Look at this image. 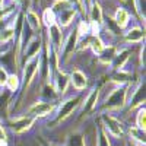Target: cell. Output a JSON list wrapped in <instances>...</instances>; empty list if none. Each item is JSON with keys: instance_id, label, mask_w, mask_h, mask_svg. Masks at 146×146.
I'll list each match as a JSON object with an SVG mask.
<instances>
[{"instance_id": "cell-33", "label": "cell", "mask_w": 146, "mask_h": 146, "mask_svg": "<svg viewBox=\"0 0 146 146\" xmlns=\"http://www.w3.org/2000/svg\"><path fill=\"white\" fill-rule=\"evenodd\" d=\"M41 3H42V0H31V7L35 9L36 6H40Z\"/></svg>"}, {"instance_id": "cell-20", "label": "cell", "mask_w": 146, "mask_h": 146, "mask_svg": "<svg viewBox=\"0 0 146 146\" xmlns=\"http://www.w3.org/2000/svg\"><path fill=\"white\" fill-rule=\"evenodd\" d=\"M113 21L115 22V25L124 31L129 25H130V21H131V15L130 12L123 7V6H118L115 7V12H114V16H113Z\"/></svg>"}, {"instance_id": "cell-34", "label": "cell", "mask_w": 146, "mask_h": 146, "mask_svg": "<svg viewBox=\"0 0 146 146\" xmlns=\"http://www.w3.org/2000/svg\"><path fill=\"white\" fill-rule=\"evenodd\" d=\"M10 2H7V0H0V10H2V9H5L7 5H9Z\"/></svg>"}, {"instance_id": "cell-10", "label": "cell", "mask_w": 146, "mask_h": 146, "mask_svg": "<svg viewBox=\"0 0 146 146\" xmlns=\"http://www.w3.org/2000/svg\"><path fill=\"white\" fill-rule=\"evenodd\" d=\"M145 105V80H137L136 83L130 85V91L127 96V104H126V111L131 113L136 111L137 108Z\"/></svg>"}, {"instance_id": "cell-29", "label": "cell", "mask_w": 146, "mask_h": 146, "mask_svg": "<svg viewBox=\"0 0 146 146\" xmlns=\"http://www.w3.org/2000/svg\"><path fill=\"white\" fill-rule=\"evenodd\" d=\"M72 6L78 10V13H80L83 18H86V6H85L83 0H69Z\"/></svg>"}, {"instance_id": "cell-12", "label": "cell", "mask_w": 146, "mask_h": 146, "mask_svg": "<svg viewBox=\"0 0 146 146\" xmlns=\"http://www.w3.org/2000/svg\"><path fill=\"white\" fill-rule=\"evenodd\" d=\"M136 45H121L118 47V50L115 53V57L113 60V63L110 64L111 72H120V70H126V66L129 64L130 58L133 56Z\"/></svg>"}, {"instance_id": "cell-22", "label": "cell", "mask_w": 146, "mask_h": 146, "mask_svg": "<svg viewBox=\"0 0 146 146\" xmlns=\"http://www.w3.org/2000/svg\"><path fill=\"white\" fill-rule=\"evenodd\" d=\"M88 137L82 130H73L64 140V146H88Z\"/></svg>"}, {"instance_id": "cell-25", "label": "cell", "mask_w": 146, "mask_h": 146, "mask_svg": "<svg viewBox=\"0 0 146 146\" xmlns=\"http://www.w3.org/2000/svg\"><path fill=\"white\" fill-rule=\"evenodd\" d=\"M95 136H96V142L95 146H113V140L107 135V131L98 124L95 127Z\"/></svg>"}, {"instance_id": "cell-3", "label": "cell", "mask_w": 146, "mask_h": 146, "mask_svg": "<svg viewBox=\"0 0 146 146\" xmlns=\"http://www.w3.org/2000/svg\"><path fill=\"white\" fill-rule=\"evenodd\" d=\"M50 7L56 15L57 25L62 29L70 28L75 18L78 16V10L72 6V3L69 0H53Z\"/></svg>"}, {"instance_id": "cell-19", "label": "cell", "mask_w": 146, "mask_h": 146, "mask_svg": "<svg viewBox=\"0 0 146 146\" xmlns=\"http://www.w3.org/2000/svg\"><path fill=\"white\" fill-rule=\"evenodd\" d=\"M40 98L41 101H48V102H58L60 100H62V96L58 95V92L54 89L53 83L51 82H45L41 85L40 88Z\"/></svg>"}, {"instance_id": "cell-38", "label": "cell", "mask_w": 146, "mask_h": 146, "mask_svg": "<svg viewBox=\"0 0 146 146\" xmlns=\"http://www.w3.org/2000/svg\"><path fill=\"white\" fill-rule=\"evenodd\" d=\"M120 2H127V0H120Z\"/></svg>"}, {"instance_id": "cell-9", "label": "cell", "mask_w": 146, "mask_h": 146, "mask_svg": "<svg viewBox=\"0 0 146 146\" xmlns=\"http://www.w3.org/2000/svg\"><path fill=\"white\" fill-rule=\"evenodd\" d=\"M42 45H44V34H36L32 38L22 47L21 50V57H19V69L22 64H25L29 60L40 57L42 51Z\"/></svg>"}, {"instance_id": "cell-6", "label": "cell", "mask_w": 146, "mask_h": 146, "mask_svg": "<svg viewBox=\"0 0 146 146\" xmlns=\"http://www.w3.org/2000/svg\"><path fill=\"white\" fill-rule=\"evenodd\" d=\"M101 95H102V86H94L88 91V94L83 95L80 108L78 111L80 120H88L92 114H95L96 108L100 105Z\"/></svg>"}, {"instance_id": "cell-8", "label": "cell", "mask_w": 146, "mask_h": 146, "mask_svg": "<svg viewBox=\"0 0 146 146\" xmlns=\"http://www.w3.org/2000/svg\"><path fill=\"white\" fill-rule=\"evenodd\" d=\"M36 123V118H34L32 115L23 113L19 115H12L7 118L6 121V130H9L12 135H23V133L29 131Z\"/></svg>"}, {"instance_id": "cell-35", "label": "cell", "mask_w": 146, "mask_h": 146, "mask_svg": "<svg viewBox=\"0 0 146 146\" xmlns=\"http://www.w3.org/2000/svg\"><path fill=\"white\" fill-rule=\"evenodd\" d=\"M0 146H9V140L2 139V140H0Z\"/></svg>"}, {"instance_id": "cell-1", "label": "cell", "mask_w": 146, "mask_h": 146, "mask_svg": "<svg viewBox=\"0 0 146 146\" xmlns=\"http://www.w3.org/2000/svg\"><path fill=\"white\" fill-rule=\"evenodd\" d=\"M83 95H85V92H75L72 95L63 96V98L58 101L54 114L50 117V120H48L47 127L48 129L58 127V126H62L63 123H66L69 118H72L79 111L82 100H83Z\"/></svg>"}, {"instance_id": "cell-24", "label": "cell", "mask_w": 146, "mask_h": 146, "mask_svg": "<svg viewBox=\"0 0 146 146\" xmlns=\"http://www.w3.org/2000/svg\"><path fill=\"white\" fill-rule=\"evenodd\" d=\"M5 89H6L9 94H12V95L19 94V91H21V76L18 75V72L9 73V78H7V82H6Z\"/></svg>"}, {"instance_id": "cell-36", "label": "cell", "mask_w": 146, "mask_h": 146, "mask_svg": "<svg viewBox=\"0 0 146 146\" xmlns=\"http://www.w3.org/2000/svg\"><path fill=\"white\" fill-rule=\"evenodd\" d=\"M91 2H92V0H83V3H85V6H86V7H88V5H89Z\"/></svg>"}, {"instance_id": "cell-7", "label": "cell", "mask_w": 146, "mask_h": 146, "mask_svg": "<svg viewBox=\"0 0 146 146\" xmlns=\"http://www.w3.org/2000/svg\"><path fill=\"white\" fill-rule=\"evenodd\" d=\"M78 44H79V34L76 29V25L70 28V31L67 32V35L64 36V42L62 47V51H60V67L69 64L73 57H75L76 51H78Z\"/></svg>"}, {"instance_id": "cell-2", "label": "cell", "mask_w": 146, "mask_h": 146, "mask_svg": "<svg viewBox=\"0 0 146 146\" xmlns=\"http://www.w3.org/2000/svg\"><path fill=\"white\" fill-rule=\"evenodd\" d=\"M131 85V83H130ZM130 85H117L107 95H101L100 105L96 108V113H120L126 108L127 104V96L130 91Z\"/></svg>"}, {"instance_id": "cell-32", "label": "cell", "mask_w": 146, "mask_h": 146, "mask_svg": "<svg viewBox=\"0 0 146 146\" xmlns=\"http://www.w3.org/2000/svg\"><path fill=\"white\" fill-rule=\"evenodd\" d=\"M7 2H10L12 5H15V6H18L19 9H22V6L25 5L27 0H7Z\"/></svg>"}, {"instance_id": "cell-11", "label": "cell", "mask_w": 146, "mask_h": 146, "mask_svg": "<svg viewBox=\"0 0 146 146\" xmlns=\"http://www.w3.org/2000/svg\"><path fill=\"white\" fill-rule=\"evenodd\" d=\"M57 104L58 102H48V101L36 100L27 108V114L32 115L36 120L38 118H50L56 111Z\"/></svg>"}, {"instance_id": "cell-18", "label": "cell", "mask_w": 146, "mask_h": 146, "mask_svg": "<svg viewBox=\"0 0 146 146\" xmlns=\"http://www.w3.org/2000/svg\"><path fill=\"white\" fill-rule=\"evenodd\" d=\"M23 21H25V25L35 34H42V22H41V16L35 9L29 7L23 10Z\"/></svg>"}, {"instance_id": "cell-5", "label": "cell", "mask_w": 146, "mask_h": 146, "mask_svg": "<svg viewBox=\"0 0 146 146\" xmlns=\"http://www.w3.org/2000/svg\"><path fill=\"white\" fill-rule=\"evenodd\" d=\"M40 73V57H35L21 66V98L27 95Z\"/></svg>"}, {"instance_id": "cell-26", "label": "cell", "mask_w": 146, "mask_h": 146, "mask_svg": "<svg viewBox=\"0 0 146 146\" xmlns=\"http://www.w3.org/2000/svg\"><path fill=\"white\" fill-rule=\"evenodd\" d=\"M40 16H41L42 27H45V28H48V27L54 25V23H57V22H56V15H54V12L51 10L50 6L45 7V9L42 10V15H40Z\"/></svg>"}, {"instance_id": "cell-14", "label": "cell", "mask_w": 146, "mask_h": 146, "mask_svg": "<svg viewBox=\"0 0 146 146\" xmlns=\"http://www.w3.org/2000/svg\"><path fill=\"white\" fill-rule=\"evenodd\" d=\"M120 40L123 45H140L145 41V29L140 25H133L131 28H126Z\"/></svg>"}, {"instance_id": "cell-13", "label": "cell", "mask_w": 146, "mask_h": 146, "mask_svg": "<svg viewBox=\"0 0 146 146\" xmlns=\"http://www.w3.org/2000/svg\"><path fill=\"white\" fill-rule=\"evenodd\" d=\"M45 38H47L48 44H50L51 50L60 56V51H62V47H63V42H64L63 29L60 28L57 23H54V25L45 28Z\"/></svg>"}, {"instance_id": "cell-16", "label": "cell", "mask_w": 146, "mask_h": 146, "mask_svg": "<svg viewBox=\"0 0 146 146\" xmlns=\"http://www.w3.org/2000/svg\"><path fill=\"white\" fill-rule=\"evenodd\" d=\"M70 86L75 89V92H85L89 86V78L82 69H73L69 73Z\"/></svg>"}, {"instance_id": "cell-27", "label": "cell", "mask_w": 146, "mask_h": 146, "mask_svg": "<svg viewBox=\"0 0 146 146\" xmlns=\"http://www.w3.org/2000/svg\"><path fill=\"white\" fill-rule=\"evenodd\" d=\"M135 126L140 130H146V108L145 105L136 110V114H135Z\"/></svg>"}, {"instance_id": "cell-4", "label": "cell", "mask_w": 146, "mask_h": 146, "mask_svg": "<svg viewBox=\"0 0 146 146\" xmlns=\"http://www.w3.org/2000/svg\"><path fill=\"white\" fill-rule=\"evenodd\" d=\"M100 126L107 131L111 139H124L126 137V126L123 120L118 118L113 113H101L100 114Z\"/></svg>"}, {"instance_id": "cell-21", "label": "cell", "mask_w": 146, "mask_h": 146, "mask_svg": "<svg viewBox=\"0 0 146 146\" xmlns=\"http://www.w3.org/2000/svg\"><path fill=\"white\" fill-rule=\"evenodd\" d=\"M118 50V45L117 44H108L104 47V50L96 56V62L100 64H104V66H110L113 63V60L115 57V53Z\"/></svg>"}, {"instance_id": "cell-15", "label": "cell", "mask_w": 146, "mask_h": 146, "mask_svg": "<svg viewBox=\"0 0 146 146\" xmlns=\"http://www.w3.org/2000/svg\"><path fill=\"white\" fill-rule=\"evenodd\" d=\"M51 83L54 89L58 92V95L66 96L69 88H70V79H69V73L64 69H57L53 75H51Z\"/></svg>"}, {"instance_id": "cell-37", "label": "cell", "mask_w": 146, "mask_h": 146, "mask_svg": "<svg viewBox=\"0 0 146 146\" xmlns=\"http://www.w3.org/2000/svg\"><path fill=\"white\" fill-rule=\"evenodd\" d=\"M126 146H133V145H131V143H130V142L127 140V142H126Z\"/></svg>"}, {"instance_id": "cell-28", "label": "cell", "mask_w": 146, "mask_h": 146, "mask_svg": "<svg viewBox=\"0 0 146 146\" xmlns=\"http://www.w3.org/2000/svg\"><path fill=\"white\" fill-rule=\"evenodd\" d=\"M146 3H145V0H133V9L136 10V13H137V18L140 21V23H143V27H145V18H146Z\"/></svg>"}, {"instance_id": "cell-30", "label": "cell", "mask_w": 146, "mask_h": 146, "mask_svg": "<svg viewBox=\"0 0 146 146\" xmlns=\"http://www.w3.org/2000/svg\"><path fill=\"white\" fill-rule=\"evenodd\" d=\"M7 78H9V72H7V69L0 64V91L5 89L6 82H7Z\"/></svg>"}, {"instance_id": "cell-23", "label": "cell", "mask_w": 146, "mask_h": 146, "mask_svg": "<svg viewBox=\"0 0 146 146\" xmlns=\"http://www.w3.org/2000/svg\"><path fill=\"white\" fill-rule=\"evenodd\" d=\"M13 22L15 19L0 29V44H9V42L13 44V40H15V23Z\"/></svg>"}, {"instance_id": "cell-31", "label": "cell", "mask_w": 146, "mask_h": 146, "mask_svg": "<svg viewBox=\"0 0 146 146\" xmlns=\"http://www.w3.org/2000/svg\"><path fill=\"white\" fill-rule=\"evenodd\" d=\"M139 64L142 69H145V44H140V50H139Z\"/></svg>"}, {"instance_id": "cell-17", "label": "cell", "mask_w": 146, "mask_h": 146, "mask_svg": "<svg viewBox=\"0 0 146 146\" xmlns=\"http://www.w3.org/2000/svg\"><path fill=\"white\" fill-rule=\"evenodd\" d=\"M104 7L101 6V3L98 0H92L86 7V18L91 25H96V27H102L104 25Z\"/></svg>"}]
</instances>
